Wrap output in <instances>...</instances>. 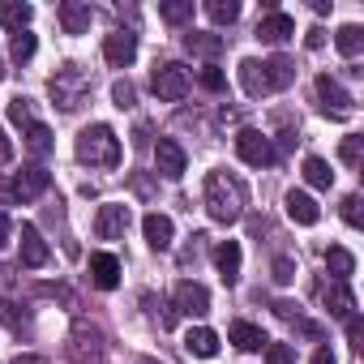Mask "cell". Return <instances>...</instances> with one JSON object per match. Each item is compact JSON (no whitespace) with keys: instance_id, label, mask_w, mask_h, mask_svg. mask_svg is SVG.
Returning <instances> with one entry per match:
<instances>
[{"instance_id":"obj_1","label":"cell","mask_w":364,"mask_h":364,"mask_svg":"<svg viewBox=\"0 0 364 364\" xmlns=\"http://www.w3.org/2000/svg\"><path fill=\"white\" fill-rule=\"evenodd\" d=\"M202 202H206V215L215 223H236L245 215V206H249V189H245V180L232 176V171H210Z\"/></svg>"},{"instance_id":"obj_2","label":"cell","mask_w":364,"mask_h":364,"mask_svg":"<svg viewBox=\"0 0 364 364\" xmlns=\"http://www.w3.org/2000/svg\"><path fill=\"white\" fill-rule=\"evenodd\" d=\"M77 159L90 167H116L120 163V137L107 124H86L77 133Z\"/></svg>"},{"instance_id":"obj_3","label":"cell","mask_w":364,"mask_h":364,"mask_svg":"<svg viewBox=\"0 0 364 364\" xmlns=\"http://www.w3.org/2000/svg\"><path fill=\"white\" fill-rule=\"evenodd\" d=\"M48 95H52V103H56L60 112H73V107H82L86 95H90V73H86L82 65H60V69L52 73V82H48Z\"/></svg>"},{"instance_id":"obj_4","label":"cell","mask_w":364,"mask_h":364,"mask_svg":"<svg viewBox=\"0 0 364 364\" xmlns=\"http://www.w3.org/2000/svg\"><path fill=\"white\" fill-rule=\"evenodd\" d=\"M48 185H52L48 167L43 163H31L14 180H0V198H9V202H35L39 193H48Z\"/></svg>"},{"instance_id":"obj_5","label":"cell","mask_w":364,"mask_h":364,"mask_svg":"<svg viewBox=\"0 0 364 364\" xmlns=\"http://www.w3.org/2000/svg\"><path fill=\"white\" fill-rule=\"evenodd\" d=\"M69 355L77 364H103V330L77 317L73 321V334H69Z\"/></svg>"},{"instance_id":"obj_6","label":"cell","mask_w":364,"mask_h":364,"mask_svg":"<svg viewBox=\"0 0 364 364\" xmlns=\"http://www.w3.org/2000/svg\"><path fill=\"white\" fill-rule=\"evenodd\" d=\"M150 86H154V95H159L163 103H180V99L189 95L193 77H189V69H185V65H159V69H154V77H150Z\"/></svg>"},{"instance_id":"obj_7","label":"cell","mask_w":364,"mask_h":364,"mask_svg":"<svg viewBox=\"0 0 364 364\" xmlns=\"http://www.w3.org/2000/svg\"><path fill=\"white\" fill-rule=\"evenodd\" d=\"M236 154L249 163V167H270L279 154H274V146H270V137L262 133V129H240L236 133Z\"/></svg>"},{"instance_id":"obj_8","label":"cell","mask_w":364,"mask_h":364,"mask_svg":"<svg viewBox=\"0 0 364 364\" xmlns=\"http://www.w3.org/2000/svg\"><path fill=\"white\" fill-rule=\"evenodd\" d=\"M154 167H159L163 180H180V176L189 171V154H185V146H180L176 137H159V141H154Z\"/></svg>"},{"instance_id":"obj_9","label":"cell","mask_w":364,"mask_h":364,"mask_svg":"<svg viewBox=\"0 0 364 364\" xmlns=\"http://www.w3.org/2000/svg\"><path fill=\"white\" fill-rule=\"evenodd\" d=\"M171 309L185 313V317H206L210 313V291L202 283L185 279V283H176V291H171Z\"/></svg>"},{"instance_id":"obj_10","label":"cell","mask_w":364,"mask_h":364,"mask_svg":"<svg viewBox=\"0 0 364 364\" xmlns=\"http://www.w3.org/2000/svg\"><path fill=\"white\" fill-rule=\"evenodd\" d=\"M317 99H321V112H326V116H351V107H355V99H351L330 73L317 77Z\"/></svg>"},{"instance_id":"obj_11","label":"cell","mask_w":364,"mask_h":364,"mask_svg":"<svg viewBox=\"0 0 364 364\" xmlns=\"http://www.w3.org/2000/svg\"><path fill=\"white\" fill-rule=\"evenodd\" d=\"M129 223H133L129 206H120V202H107V206H99L95 232H99V240H120V236L129 232Z\"/></svg>"},{"instance_id":"obj_12","label":"cell","mask_w":364,"mask_h":364,"mask_svg":"<svg viewBox=\"0 0 364 364\" xmlns=\"http://www.w3.org/2000/svg\"><path fill=\"white\" fill-rule=\"evenodd\" d=\"M133 56H137V35H133V31H116V35L103 39V60H107L112 69H129Z\"/></svg>"},{"instance_id":"obj_13","label":"cell","mask_w":364,"mask_h":364,"mask_svg":"<svg viewBox=\"0 0 364 364\" xmlns=\"http://www.w3.org/2000/svg\"><path fill=\"white\" fill-rule=\"evenodd\" d=\"M240 86H245V95H249V99L274 95V82H270L266 60H240Z\"/></svg>"},{"instance_id":"obj_14","label":"cell","mask_w":364,"mask_h":364,"mask_svg":"<svg viewBox=\"0 0 364 364\" xmlns=\"http://www.w3.org/2000/svg\"><path fill=\"white\" fill-rule=\"evenodd\" d=\"M296 35V22L287 18V14H279V9H270L262 22H257V39L262 43H287Z\"/></svg>"},{"instance_id":"obj_15","label":"cell","mask_w":364,"mask_h":364,"mask_svg":"<svg viewBox=\"0 0 364 364\" xmlns=\"http://www.w3.org/2000/svg\"><path fill=\"white\" fill-rule=\"evenodd\" d=\"M141 232H146V245L150 249H171V236H176V223L167 219V215H159V210H150L146 219H141Z\"/></svg>"},{"instance_id":"obj_16","label":"cell","mask_w":364,"mask_h":364,"mask_svg":"<svg viewBox=\"0 0 364 364\" xmlns=\"http://www.w3.org/2000/svg\"><path fill=\"white\" fill-rule=\"evenodd\" d=\"M321 304L330 309V317H355V296H351V287L347 283H326L321 287Z\"/></svg>"},{"instance_id":"obj_17","label":"cell","mask_w":364,"mask_h":364,"mask_svg":"<svg viewBox=\"0 0 364 364\" xmlns=\"http://www.w3.org/2000/svg\"><path fill=\"white\" fill-rule=\"evenodd\" d=\"M48 257H52V253H48L39 228H35V223H22V266L39 270V266H48Z\"/></svg>"},{"instance_id":"obj_18","label":"cell","mask_w":364,"mask_h":364,"mask_svg":"<svg viewBox=\"0 0 364 364\" xmlns=\"http://www.w3.org/2000/svg\"><path fill=\"white\" fill-rule=\"evenodd\" d=\"M185 48H189L193 56H202V60H219L223 48H228V39H223V35H210V31H189V35H185Z\"/></svg>"},{"instance_id":"obj_19","label":"cell","mask_w":364,"mask_h":364,"mask_svg":"<svg viewBox=\"0 0 364 364\" xmlns=\"http://www.w3.org/2000/svg\"><path fill=\"white\" fill-rule=\"evenodd\" d=\"M60 14V26H65V35H86L90 31V5H82V0H65V5L56 9Z\"/></svg>"},{"instance_id":"obj_20","label":"cell","mask_w":364,"mask_h":364,"mask_svg":"<svg viewBox=\"0 0 364 364\" xmlns=\"http://www.w3.org/2000/svg\"><path fill=\"white\" fill-rule=\"evenodd\" d=\"M287 219H291V223H300V228H313V223L321 219V210H317V202H313L309 193L291 189V193H287Z\"/></svg>"},{"instance_id":"obj_21","label":"cell","mask_w":364,"mask_h":364,"mask_svg":"<svg viewBox=\"0 0 364 364\" xmlns=\"http://www.w3.org/2000/svg\"><path fill=\"white\" fill-rule=\"evenodd\" d=\"M90 279H95V287L112 291L120 283V262L112 253H90Z\"/></svg>"},{"instance_id":"obj_22","label":"cell","mask_w":364,"mask_h":364,"mask_svg":"<svg viewBox=\"0 0 364 364\" xmlns=\"http://www.w3.org/2000/svg\"><path fill=\"white\" fill-rule=\"evenodd\" d=\"M228 338H232V343H236L240 351H262V347L270 343V338H266V334H262V330H257L253 321H232Z\"/></svg>"},{"instance_id":"obj_23","label":"cell","mask_w":364,"mask_h":364,"mask_svg":"<svg viewBox=\"0 0 364 364\" xmlns=\"http://www.w3.org/2000/svg\"><path fill=\"white\" fill-rule=\"evenodd\" d=\"M215 266H219V274H223L228 283H236V279H240V245H236V240H223V245L215 249Z\"/></svg>"},{"instance_id":"obj_24","label":"cell","mask_w":364,"mask_h":364,"mask_svg":"<svg viewBox=\"0 0 364 364\" xmlns=\"http://www.w3.org/2000/svg\"><path fill=\"white\" fill-rule=\"evenodd\" d=\"M185 347H189V355L210 360V355L219 351V334H215V330H206V326H198V330H189V334H185Z\"/></svg>"},{"instance_id":"obj_25","label":"cell","mask_w":364,"mask_h":364,"mask_svg":"<svg viewBox=\"0 0 364 364\" xmlns=\"http://www.w3.org/2000/svg\"><path fill=\"white\" fill-rule=\"evenodd\" d=\"M31 18H35V9L22 5V0H5V5H0V26H9V31H18V35L31 26Z\"/></svg>"},{"instance_id":"obj_26","label":"cell","mask_w":364,"mask_h":364,"mask_svg":"<svg viewBox=\"0 0 364 364\" xmlns=\"http://www.w3.org/2000/svg\"><path fill=\"white\" fill-rule=\"evenodd\" d=\"M326 266H330L334 283H347V279L355 274V257H351L343 245H330V249H326Z\"/></svg>"},{"instance_id":"obj_27","label":"cell","mask_w":364,"mask_h":364,"mask_svg":"<svg viewBox=\"0 0 364 364\" xmlns=\"http://www.w3.org/2000/svg\"><path fill=\"white\" fill-rule=\"evenodd\" d=\"M304 180H309L313 189H330V185H334V171H330V163H326V159L309 154V159H304Z\"/></svg>"},{"instance_id":"obj_28","label":"cell","mask_w":364,"mask_h":364,"mask_svg":"<svg viewBox=\"0 0 364 364\" xmlns=\"http://www.w3.org/2000/svg\"><path fill=\"white\" fill-rule=\"evenodd\" d=\"M159 18H163L167 26H185V22L193 18V0H163V5H159Z\"/></svg>"},{"instance_id":"obj_29","label":"cell","mask_w":364,"mask_h":364,"mask_svg":"<svg viewBox=\"0 0 364 364\" xmlns=\"http://www.w3.org/2000/svg\"><path fill=\"white\" fill-rule=\"evenodd\" d=\"M206 18L215 26H232L240 18V5H236V0H206Z\"/></svg>"},{"instance_id":"obj_30","label":"cell","mask_w":364,"mask_h":364,"mask_svg":"<svg viewBox=\"0 0 364 364\" xmlns=\"http://www.w3.org/2000/svg\"><path fill=\"white\" fill-rule=\"evenodd\" d=\"M334 48H338L347 60L360 56V52H364V31H360V26H343V31L334 35Z\"/></svg>"},{"instance_id":"obj_31","label":"cell","mask_w":364,"mask_h":364,"mask_svg":"<svg viewBox=\"0 0 364 364\" xmlns=\"http://www.w3.org/2000/svg\"><path fill=\"white\" fill-rule=\"evenodd\" d=\"M266 69H270V82H274V90H287V86L296 82V65H291L287 56H274V60H266Z\"/></svg>"},{"instance_id":"obj_32","label":"cell","mask_w":364,"mask_h":364,"mask_svg":"<svg viewBox=\"0 0 364 364\" xmlns=\"http://www.w3.org/2000/svg\"><path fill=\"white\" fill-rule=\"evenodd\" d=\"M26 146H31V154H39V159H43V154H52V129L35 120V124L26 129Z\"/></svg>"},{"instance_id":"obj_33","label":"cell","mask_w":364,"mask_h":364,"mask_svg":"<svg viewBox=\"0 0 364 364\" xmlns=\"http://www.w3.org/2000/svg\"><path fill=\"white\" fill-rule=\"evenodd\" d=\"M9 120L22 124V129H31V124H35V103H31L26 95H18V99L9 103Z\"/></svg>"},{"instance_id":"obj_34","label":"cell","mask_w":364,"mask_h":364,"mask_svg":"<svg viewBox=\"0 0 364 364\" xmlns=\"http://www.w3.org/2000/svg\"><path fill=\"white\" fill-rule=\"evenodd\" d=\"M31 56H35V35H31V31L14 35V60H18V65H26Z\"/></svg>"},{"instance_id":"obj_35","label":"cell","mask_w":364,"mask_h":364,"mask_svg":"<svg viewBox=\"0 0 364 364\" xmlns=\"http://www.w3.org/2000/svg\"><path fill=\"white\" fill-rule=\"evenodd\" d=\"M360 150H364V137H343V146H338V159H343L347 167H360Z\"/></svg>"},{"instance_id":"obj_36","label":"cell","mask_w":364,"mask_h":364,"mask_svg":"<svg viewBox=\"0 0 364 364\" xmlns=\"http://www.w3.org/2000/svg\"><path fill=\"white\" fill-rule=\"evenodd\" d=\"M198 82H202L206 90H215V95H219V90H228V77H223V69H215V65H206V69L198 73Z\"/></svg>"},{"instance_id":"obj_37","label":"cell","mask_w":364,"mask_h":364,"mask_svg":"<svg viewBox=\"0 0 364 364\" xmlns=\"http://www.w3.org/2000/svg\"><path fill=\"white\" fill-rule=\"evenodd\" d=\"M343 223L347 228H360V193H347L343 198Z\"/></svg>"},{"instance_id":"obj_38","label":"cell","mask_w":364,"mask_h":364,"mask_svg":"<svg viewBox=\"0 0 364 364\" xmlns=\"http://www.w3.org/2000/svg\"><path fill=\"white\" fill-rule=\"evenodd\" d=\"M266 355H270V364H296V351L287 343H266Z\"/></svg>"},{"instance_id":"obj_39","label":"cell","mask_w":364,"mask_h":364,"mask_svg":"<svg viewBox=\"0 0 364 364\" xmlns=\"http://www.w3.org/2000/svg\"><path fill=\"white\" fill-rule=\"evenodd\" d=\"M133 99H137V95H133L129 82H116V86H112V103H116V107H133Z\"/></svg>"},{"instance_id":"obj_40","label":"cell","mask_w":364,"mask_h":364,"mask_svg":"<svg viewBox=\"0 0 364 364\" xmlns=\"http://www.w3.org/2000/svg\"><path fill=\"white\" fill-rule=\"evenodd\" d=\"M296 279V262L291 257H279L274 262V283H291Z\"/></svg>"},{"instance_id":"obj_41","label":"cell","mask_w":364,"mask_h":364,"mask_svg":"<svg viewBox=\"0 0 364 364\" xmlns=\"http://www.w3.org/2000/svg\"><path fill=\"white\" fill-rule=\"evenodd\" d=\"M304 48H309V52H317V48H326V31H321V26H313V31L304 35Z\"/></svg>"},{"instance_id":"obj_42","label":"cell","mask_w":364,"mask_h":364,"mask_svg":"<svg viewBox=\"0 0 364 364\" xmlns=\"http://www.w3.org/2000/svg\"><path fill=\"white\" fill-rule=\"evenodd\" d=\"M9 159H14V141H9V133H5V129H0V167H5Z\"/></svg>"},{"instance_id":"obj_43","label":"cell","mask_w":364,"mask_h":364,"mask_svg":"<svg viewBox=\"0 0 364 364\" xmlns=\"http://www.w3.org/2000/svg\"><path fill=\"white\" fill-rule=\"evenodd\" d=\"M347 338L351 347H360V317H347Z\"/></svg>"},{"instance_id":"obj_44","label":"cell","mask_w":364,"mask_h":364,"mask_svg":"<svg viewBox=\"0 0 364 364\" xmlns=\"http://www.w3.org/2000/svg\"><path fill=\"white\" fill-rule=\"evenodd\" d=\"M309 364H334V351H330V347H317V355H313Z\"/></svg>"},{"instance_id":"obj_45","label":"cell","mask_w":364,"mask_h":364,"mask_svg":"<svg viewBox=\"0 0 364 364\" xmlns=\"http://www.w3.org/2000/svg\"><path fill=\"white\" fill-rule=\"evenodd\" d=\"M9 232H14V223H9V215H5V210H0V245L9 240Z\"/></svg>"},{"instance_id":"obj_46","label":"cell","mask_w":364,"mask_h":364,"mask_svg":"<svg viewBox=\"0 0 364 364\" xmlns=\"http://www.w3.org/2000/svg\"><path fill=\"white\" fill-rule=\"evenodd\" d=\"M141 364H159V360H141Z\"/></svg>"},{"instance_id":"obj_47","label":"cell","mask_w":364,"mask_h":364,"mask_svg":"<svg viewBox=\"0 0 364 364\" xmlns=\"http://www.w3.org/2000/svg\"><path fill=\"white\" fill-rule=\"evenodd\" d=\"M0 77H5V65H0Z\"/></svg>"}]
</instances>
